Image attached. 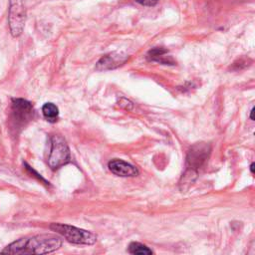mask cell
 I'll return each mask as SVG.
<instances>
[{
    "label": "cell",
    "mask_w": 255,
    "mask_h": 255,
    "mask_svg": "<svg viewBox=\"0 0 255 255\" xmlns=\"http://www.w3.org/2000/svg\"><path fill=\"white\" fill-rule=\"evenodd\" d=\"M0 108H1V102H0Z\"/></svg>",
    "instance_id": "15"
},
{
    "label": "cell",
    "mask_w": 255,
    "mask_h": 255,
    "mask_svg": "<svg viewBox=\"0 0 255 255\" xmlns=\"http://www.w3.org/2000/svg\"><path fill=\"white\" fill-rule=\"evenodd\" d=\"M167 54V50L160 48V47H155L151 50H149V52L147 53V58L150 61H155V62H159L162 64H168V65H173L174 62L173 60L169 57V56H165Z\"/></svg>",
    "instance_id": "9"
},
{
    "label": "cell",
    "mask_w": 255,
    "mask_h": 255,
    "mask_svg": "<svg viewBox=\"0 0 255 255\" xmlns=\"http://www.w3.org/2000/svg\"><path fill=\"white\" fill-rule=\"evenodd\" d=\"M211 146L207 142H196L190 146L186 155L185 173L196 174L207 162Z\"/></svg>",
    "instance_id": "4"
},
{
    "label": "cell",
    "mask_w": 255,
    "mask_h": 255,
    "mask_svg": "<svg viewBox=\"0 0 255 255\" xmlns=\"http://www.w3.org/2000/svg\"><path fill=\"white\" fill-rule=\"evenodd\" d=\"M42 113L44 118L50 122V123H55L58 120L59 117V109L58 107L53 104V103H46L42 107Z\"/></svg>",
    "instance_id": "10"
},
{
    "label": "cell",
    "mask_w": 255,
    "mask_h": 255,
    "mask_svg": "<svg viewBox=\"0 0 255 255\" xmlns=\"http://www.w3.org/2000/svg\"><path fill=\"white\" fill-rule=\"evenodd\" d=\"M109 169L116 175L118 176H122V177H132V176H136L138 174V169L123 160V159H119V158H115V159H112L109 164Z\"/></svg>",
    "instance_id": "8"
},
{
    "label": "cell",
    "mask_w": 255,
    "mask_h": 255,
    "mask_svg": "<svg viewBox=\"0 0 255 255\" xmlns=\"http://www.w3.org/2000/svg\"><path fill=\"white\" fill-rule=\"evenodd\" d=\"M134 1L142 6H147V7H153L159 2V0H134Z\"/></svg>",
    "instance_id": "12"
},
{
    "label": "cell",
    "mask_w": 255,
    "mask_h": 255,
    "mask_svg": "<svg viewBox=\"0 0 255 255\" xmlns=\"http://www.w3.org/2000/svg\"><path fill=\"white\" fill-rule=\"evenodd\" d=\"M128 252L130 254H139V255H149L153 253L151 249H149L147 246L139 242H131L128 245Z\"/></svg>",
    "instance_id": "11"
},
{
    "label": "cell",
    "mask_w": 255,
    "mask_h": 255,
    "mask_svg": "<svg viewBox=\"0 0 255 255\" xmlns=\"http://www.w3.org/2000/svg\"><path fill=\"white\" fill-rule=\"evenodd\" d=\"M128 56L122 52H112L103 56L96 64V70L108 71L116 69L127 62Z\"/></svg>",
    "instance_id": "7"
},
{
    "label": "cell",
    "mask_w": 255,
    "mask_h": 255,
    "mask_svg": "<svg viewBox=\"0 0 255 255\" xmlns=\"http://www.w3.org/2000/svg\"><path fill=\"white\" fill-rule=\"evenodd\" d=\"M250 171H251L252 174L254 173V162H252V163L250 164Z\"/></svg>",
    "instance_id": "14"
},
{
    "label": "cell",
    "mask_w": 255,
    "mask_h": 255,
    "mask_svg": "<svg viewBox=\"0 0 255 255\" xmlns=\"http://www.w3.org/2000/svg\"><path fill=\"white\" fill-rule=\"evenodd\" d=\"M8 22L10 33L13 37H19L26 22V0H10Z\"/></svg>",
    "instance_id": "6"
},
{
    "label": "cell",
    "mask_w": 255,
    "mask_h": 255,
    "mask_svg": "<svg viewBox=\"0 0 255 255\" xmlns=\"http://www.w3.org/2000/svg\"><path fill=\"white\" fill-rule=\"evenodd\" d=\"M71 160V151L66 139L59 135L53 134L50 137V147L47 157V163L52 169H58L69 163Z\"/></svg>",
    "instance_id": "2"
},
{
    "label": "cell",
    "mask_w": 255,
    "mask_h": 255,
    "mask_svg": "<svg viewBox=\"0 0 255 255\" xmlns=\"http://www.w3.org/2000/svg\"><path fill=\"white\" fill-rule=\"evenodd\" d=\"M11 126L15 129L25 127L32 119L34 110L32 104L24 99H12L11 103Z\"/></svg>",
    "instance_id": "5"
},
{
    "label": "cell",
    "mask_w": 255,
    "mask_h": 255,
    "mask_svg": "<svg viewBox=\"0 0 255 255\" xmlns=\"http://www.w3.org/2000/svg\"><path fill=\"white\" fill-rule=\"evenodd\" d=\"M62 239L52 234H41L20 238L6 246L2 254H47L58 250Z\"/></svg>",
    "instance_id": "1"
},
{
    "label": "cell",
    "mask_w": 255,
    "mask_h": 255,
    "mask_svg": "<svg viewBox=\"0 0 255 255\" xmlns=\"http://www.w3.org/2000/svg\"><path fill=\"white\" fill-rule=\"evenodd\" d=\"M253 113H254V108H252V109H251V111H250V119H251L252 121H254V118H253Z\"/></svg>",
    "instance_id": "13"
},
{
    "label": "cell",
    "mask_w": 255,
    "mask_h": 255,
    "mask_svg": "<svg viewBox=\"0 0 255 255\" xmlns=\"http://www.w3.org/2000/svg\"><path fill=\"white\" fill-rule=\"evenodd\" d=\"M50 228L74 244L93 245L97 242V235L89 230L63 223H52Z\"/></svg>",
    "instance_id": "3"
}]
</instances>
